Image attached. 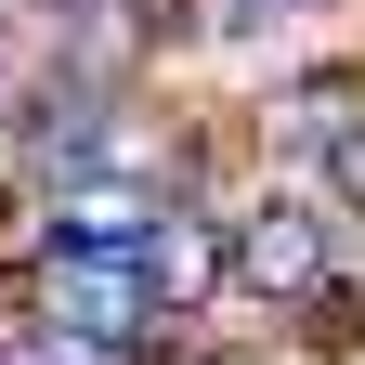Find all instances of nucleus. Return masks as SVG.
<instances>
[{
    "instance_id": "0eeeda50",
    "label": "nucleus",
    "mask_w": 365,
    "mask_h": 365,
    "mask_svg": "<svg viewBox=\"0 0 365 365\" xmlns=\"http://www.w3.org/2000/svg\"><path fill=\"white\" fill-rule=\"evenodd\" d=\"M14 14H26V26H53V14H78V0H14Z\"/></svg>"
},
{
    "instance_id": "f03ea898",
    "label": "nucleus",
    "mask_w": 365,
    "mask_h": 365,
    "mask_svg": "<svg viewBox=\"0 0 365 365\" xmlns=\"http://www.w3.org/2000/svg\"><path fill=\"white\" fill-rule=\"evenodd\" d=\"M144 287L170 327H222V300H235V209L222 196H170L157 235H144Z\"/></svg>"
},
{
    "instance_id": "f257e3e1",
    "label": "nucleus",
    "mask_w": 365,
    "mask_h": 365,
    "mask_svg": "<svg viewBox=\"0 0 365 365\" xmlns=\"http://www.w3.org/2000/svg\"><path fill=\"white\" fill-rule=\"evenodd\" d=\"M352 222L313 196V182H248L235 196V313H261V339L287 327V313L327 287V274H352Z\"/></svg>"
},
{
    "instance_id": "423d86ee",
    "label": "nucleus",
    "mask_w": 365,
    "mask_h": 365,
    "mask_svg": "<svg viewBox=\"0 0 365 365\" xmlns=\"http://www.w3.org/2000/svg\"><path fill=\"white\" fill-rule=\"evenodd\" d=\"M274 14H287V26H327V14H352V0H274Z\"/></svg>"
},
{
    "instance_id": "20e7f679",
    "label": "nucleus",
    "mask_w": 365,
    "mask_h": 365,
    "mask_svg": "<svg viewBox=\"0 0 365 365\" xmlns=\"http://www.w3.org/2000/svg\"><path fill=\"white\" fill-rule=\"evenodd\" d=\"M313 196H327V209L352 222V248H365V118H352L339 144H327V170H313Z\"/></svg>"
},
{
    "instance_id": "7ed1b4c3",
    "label": "nucleus",
    "mask_w": 365,
    "mask_h": 365,
    "mask_svg": "<svg viewBox=\"0 0 365 365\" xmlns=\"http://www.w3.org/2000/svg\"><path fill=\"white\" fill-rule=\"evenodd\" d=\"M274 352H287V365H365V261H352V274H327V287L274 327Z\"/></svg>"
},
{
    "instance_id": "39448f33",
    "label": "nucleus",
    "mask_w": 365,
    "mask_h": 365,
    "mask_svg": "<svg viewBox=\"0 0 365 365\" xmlns=\"http://www.w3.org/2000/svg\"><path fill=\"white\" fill-rule=\"evenodd\" d=\"M0 365H118V352H91V339H53V327H14V339H0Z\"/></svg>"
}]
</instances>
